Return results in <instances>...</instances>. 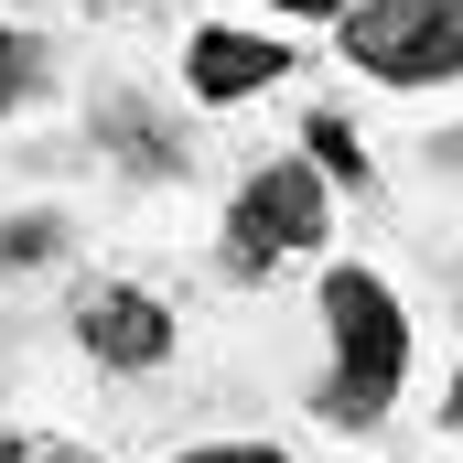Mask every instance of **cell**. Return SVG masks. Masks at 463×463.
<instances>
[{"label": "cell", "instance_id": "5b68a950", "mask_svg": "<svg viewBox=\"0 0 463 463\" xmlns=\"http://www.w3.org/2000/svg\"><path fill=\"white\" fill-rule=\"evenodd\" d=\"M184 76H194V98H205V109H227V98H259V87H280V76H291V43H259V33H194Z\"/></svg>", "mask_w": 463, "mask_h": 463}, {"label": "cell", "instance_id": "8992f818", "mask_svg": "<svg viewBox=\"0 0 463 463\" xmlns=\"http://www.w3.org/2000/svg\"><path fill=\"white\" fill-rule=\"evenodd\" d=\"M22 98H43V43L0 33V109H22Z\"/></svg>", "mask_w": 463, "mask_h": 463}, {"label": "cell", "instance_id": "3957f363", "mask_svg": "<svg viewBox=\"0 0 463 463\" xmlns=\"http://www.w3.org/2000/svg\"><path fill=\"white\" fill-rule=\"evenodd\" d=\"M335 227L324 216V173L313 162H269V173H248L237 184V216H227V269H269V259H291V248H313V237Z\"/></svg>", "mask_w": 463, "mask_h": 463}, {"label": "cell", "instance_id": "52a82bcc", "mask_svg": "<svg viewBox=\"0 0 463 463\" xmlns=\"http://www.w3.org/2000/svg\"><path fill=\"white\" fill-rule=\"evenodd\" d=\"M313 129V173H335V184H366V151H355L345 118H302Z\"/></svg>", "mask_w": 463, "mask_h": 463}, {"label": "cell", "instance_id": "30bf717a", "mask_svg": "<svg viewBox=\"0 0 463 463\" xmlns=\"http://www.w3.org/2000/svg\"><path fill=\"white\" fill-rule=\"evenodd\" d=\"M431 162H442V173L463 184V129H431Z\"/></svg>", "mask_w": 463, "mask_h": 463}, {"label": "cell", "instance_id": "6da1fadb", "mask_svg": "<svg viewBox=\"0 0 463 463\" xmlns=\"http://www.w3.org/2000/svg\"><path fill=\"white\" fill-rule=\"evenodd\" d=\"M324 324H335V366H324L313 410H324L335 431L388 420V399H399V377H410V313H399V291H388L377 269H335V280H324Z\"/></svg>", "mask_w": 463, "mask_h": 463}, {"label": "cell", "instance_id": "8fae6325", "mask_svg": "<svg viewBox=\"0 0 463 463\" xmlns=\"http://www.w3.org/2000/svg\"><path fill=\"white\" fill-rule=\"evenodd\" d=\"M269 11H313V22H324V11H355V0H269Z\"/></svg>", "mask_w": 463, "mask_h": 463}, {"label": "cell", "instance_id": "7a4b0ae2", "mask_svg": "<svg viewBox=\"0 0 463 463\" xmlns=\"http://www.w3.org/2000/svg\"><path fill=\"white\" fill-rule=\"evenodd\" d=\"M345 54L388 87H442L463 76V0H355Z\"/></svg>", "mask_w": 463, "mask_h": 463}, {"label": "cell", "instance_id": "9c48e42d", "mask_svg": "<svg viewBox=\"0 0 463 463\" xmlns=\"http://www.w3.org/2000/svg\"><path fill=\"white\" fill-rule=\"evenodd\" d=\"M173 463H291L280 442H205V453H173Z\"/></svg>", "mask_w": 463, "mask_h": 463}, {"label": "cell", "instance_id": "7c38bea8", "mask_svg": "<svg viewBox=\"0 0 463 463\" xmlns=\"http://www.w3.org/2000/svg\"><path fill=\"white\" fill-rule=\"evenodd\" d=\"M109 11H118V0H109Z\"/></svg>", "mask_w": 463, "mask_h": 463}, {"label": "cell", "instance_id": "277c9868", "mask_svg": "<svg viewBox=\"0 0 463 463\" xmlns=\"http://www.w3.org/2000/svg\"><path fill=\"white\" fill-rule=\"evenodd\" d=\"M76 335H87V355H98V366L140 377V366H162V355H173V313H162L151 291H98V302L76 313Z\"/></svg>", "mask_w": 463, "mask_h": 463}, {"label": "cell", "instance_id": "ba28073f", "mask_svg": "<svg viewBox=\"0 0 463 463\" xmlns=\"http://www.w3.org/2000/svg\"><path fill=\"white\" fill-rule=\"evenodd\" d=\"M0 463H98V453H76V442H54V431H11Z\"/></svg>", "mask_w": 463, "mask_h": 463}]
</instances>
